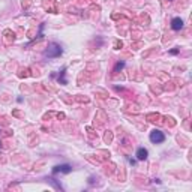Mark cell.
<instances>
[{"label":"cell","instance_id":"obj_1","mask_svg":"<svg viewBox=\"0 0 192 192\" xmlns=\"http://www.w3.org/2000/svg\"><path fill=\"white\" fill-rule=\"evenodd\" d=\"M62 54V48L57 45V44L54 42H51L50 44V48L45 51V56L47 57H57V56H60Z\"/></svg>","mask_w":192,"mask_h":192},{"label":"cell","instance_id":"obj_2","mask_svg":"<svg viewBox=\"0 0 192 192\" xmlns=\"http://www.w3.org/2000/svg\"><path fill=\"white\" fill-rule=\"evenodd\" d=\"M164 140H165V135L161 131H153L150 134V141L152 143H162Z\"/></svg>","mask_w":192,"mask_h":192},{"label":"cell","instance_id":"obj_3","mask_svg":"<svg viewBox=\"0 0 192 192\" xmlns=\"http://www.w3.org/2000/svg\"><path fill=\"white\" fill-rule=\"evenodd\" d=\"M171 27L174 29V30H180L183 27V21H182V18H174V20L171 21Z\"/></svg>","mask_w":192,"mask_h":192},{"label":"cell","instance_id":"obj_4","mask_svg":"<svg viewBox=\"0 0 192 192\" xmlns=\"http://www.w3.org/2000/svg\"><path fill=\"white\" fill-rule=\"evenodd\" d=\"M147 150L144 149V147H140V149L137 150V158H138V161H144V159L147 158Z\"/></svg>","mask_w":192,"mask_h":192},{"label":"cell","instance_id":"obj_5","mask_svg":"<svg viewBox=\"0 0 192 192\" xmlns=\"http://www.w3.org/2000/svg\"><path fill=\"white\" fill-rule=\"evenodd\" d=\"M53 171L54 173H69L71 171V167H69V165H57Z\"/></svg>","mask_w":192,"mask_h":192},{"label":"cell","instance_id":"obj_6","mask_svg":"<svg viewBox=\"0 0 192 192\" xmlns=\"http://www.w3.org/2000/svg\"><path fill=\"white\" fill-rule=\"evenodd\" d=\"M120 68H123V63H119V65L116 66V69H114V71H119V69H120Z\"/></svg>","mask_w":192,"mask_h":192}]
</instances>
